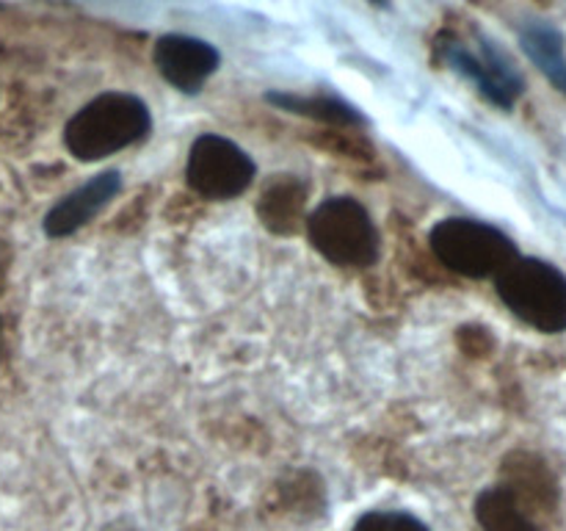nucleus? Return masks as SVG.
Segmentation results:
<instances>
[{
  "instance_id": "6",
  "label": "nucleus",
  "mask_w": 566,
  "mask_h": 531,
  "mask_svg": "<svg viewBox=\"0 0 566 531\" xmlns=\"http://www.w3.org/2000/svg\"><path fill=\"white\" fill-rule=\"evenodd\" d=\"M479 53H473V50H468L459 42L446 44L442 48V61L451 70H457L459 75L468 77L492 105L509 111L517 103L520 94H523V75L514 66V61L492 39L479 37Z\"/></svg>"
},
{
  "instance_id": "7",
  "label": "nucleus",
  "mask_w": 566,
  "mask_h": 531,
  "mask_svg": "<svg viewBox=\"0 0 566 531\" xmlns=\"http://www.w3.org/2000/svg\"><path fill=\"white\" fill-rule=\"evenodd\" d=\"M155 70L182 94H199L208 77L219 70L221 53L210 42L186 33H166L153 48Z\"/></svg>"
},
{
  "instance_id": "12",
  "label": "nucleus",
  "mask_w": 566,
  "mask_h": 531,
  "mask_svg": "<svg viewBox=\"0 0 566 531\" xmlns=\"http://www.w3.org/2000/svg\"><path fill=\"white\" fill-rule=\"evenodd\" d=\"M475 520L484 531H542L536 514L506 485L486 487L475 498Z\"/></svg>"
},
{
  "instance_id": "14",
  "label": "nucleus",
  "mask_w": 566,
  "mask_h": 531,
  "mask_svg": "<svg viewBox=\"0 0 566 531\" xmlns=\"http://www.w3.org/2000/svg\"><path fill=\"white\" fill-rule=\"evenodd\" d=\"M354 531H429V525L409 512H392V509H379L368 512L354 523Z\"/></svg>"
},
{
  "instance_id": "10",
  "label": "nucleus",
  "mask_w": 566,
  "mask_h": 531,
  "mask_svg": "<svg viewBox=\"0 0 566 531\" xmlns=\"http://www.w3.org/2000/svg\"><path fill=\"white\" fill-rule=\"evenodd\" d=\"M503 473H506V481L503 485L512 487L514 496L525 503V507L534 512L536 507L542 512H551L558 501V485L553 479L551 468L542 462L534 454L517 451L506 459L503 465Z\"/></svg>"
},
{
  "instance_id": "15",
  "label": "nucleus",
  "mask_w": 566,
  "mask_h": 531,
  "mask_svg": "<svg viewBox=\"0 0 566 531\" xmlns=\"http://www.w3.org/2000/svg\"><path fill=\"white\" fill-rule=\"evenodd\" d=\"M0 354H3V324H0Z\"/></svg>"
},
{
  "instance_id": "13",
  "label": "nucleus",
  "mask_w": 566,
  "mask_h": 531,
  "mask_svg": "<svg viewBox=\"0 0 566 531\" xmlns=\"http://www.w3.org/2000/svg\"><path fill=\"white\" fill-rule=\"evenodd\" d=\"M520 44L525 55L539 66L542 75L566 94V50L564 37L551 25V22L531 20L520 28Z\"/></svg>"
},
{
  "instance_id": "2",
  "label": "nucleus",
  "mask_w": 566,
  "mask_h": 531,
  "mask_svg": "<svg viewBox=\"0 0 566 531\" xmlns=\"http://www.w3.org/2000/svg\"><path fill=\"white\" fill-rule=\"evenodd\" d=\"M321 258L343 269H365L379 260L381 238L368 208L354 197H329L304 221Z\"/></svg>"
},
{
  "instance_id": "8",
  "label": "nucleus",
  "mask_w": 566,
  "mask_h": 531,
  "mask_svg": "<svg viewBox=\"0 0 566 531\" xmlns=\"http://www.w3.org/2000/svg\"><path fill=\"white\" fill-rule=\"evenodd\" d=\"M122 177L116 169L99 171L92 180L77 186L75 191L66 194L64 199L53 205L44 216L42 227L50 238H66L72 232H77L81 227H86L111 199L119 194Z\"/></svg>"
},
{
  "instance_id": "1",
  "label": "nucleus",
  "mask_w": 566,
  "mask_h": 531,
  "mask_svg": "<svg viewBox=\"0 0 566 531\" xmlns=\"http://www.w3.org/2000/svg\"><path fill=\"white\" fill-rule=\"evenodd\" d=\"M153 131L147 103L136 94L105 92L88 100L70 116L64 127V144L72 158L94 164L122 153Z\"/></svg>"
},
{
  "instance_id": "3",
  "label": "nucleus",
  "mask_w": 566,
  "mask_h": 531,
  "mask_svg": "<svg viewBox=\"0 0 566 531\" xmlns=\"http://www.w3.org/2000/svg\"><path fill=\"white\" fill-rule=\"evenodd\" d=\"M497 296L509 310L545 335L566 330V274L539 258H514L495 277Z\"/></svg>"
},
{
  "instance_id": "16",
  "label": "nucleus",
  "mask_w": 566,
  "mask_h": 531,
  "mask_svg": "<svg viewBox=\"0 0 566 531\" xmlns=\"http://www.w3.org/2000/svg\"><path fill=\"white\" fill-rule=\"evenodd\" d=\"M368 3H374V6H387V0H368Z\"/></svg>"
},
{
  "instance_id": "4",
  "label": "nucleus",
  "mask_w": 566,
  "mask_h": 531,
  "mask_svg": "<svg viewBox=\"0 0 566 531\" xmlns=\"http://www.w3.org/2000/svg\"><path fill=\"white\" fill-rule=\"evenodd\" d=\"M429 243L446 269L470 280L497 277L514 258H520L517 243L501 227L468 216L437 221L429 232Z\"/></svg>"
},
{
  "instance_id": "11",
  "label": "nucleus",
  "mask_w": 566,
  "mask_h": 531,
  "mask_svg": "<svg viewBox=\"0 0 566 531\" xmlns=\"http://www.w3.org/2000/svg\"><path fill=\"white\" fill-rule=\"evenodd\" d=\"M271 105L287 111V114L307 116V119L321 122V125H335V127H365L363 111L357 105L346 103L340 97H332V94H293V92H269L265 94Z\"/></svg>"
},
{
  "instance_id": "5",
  "label": "nucleus",
  "mask_w": 566,
  "mask_h": 531,
  "mask_svg": "<svg viewBox=\"0 0 566 531\" xmlns=\"http://www.w3.org/2000/svg\"><path fill=\"white\" fill-rule=\"evenodd\" d=\"M254 175L258 166L252 155L219 133H205L188 149L186 180L191 191L205 199L227 202L241 197L254 183Z\"/></svg>"
},
{
  "instance_id": "9",
  "label": "nucleus",
  "mask_w": 566,
  "mask_h": 531,
  "mask_svg": "<svg viewBox=\"0 0 566 531\" xmlns=\"http://www.w3.org/2000/svg\"><path fill=\"white\" fill-rule=\"evenodd\" d=\"M310 188L296 175H274L258 199V219L274 236H296L307 221Z\"/></svg>"
}]
</instances>
